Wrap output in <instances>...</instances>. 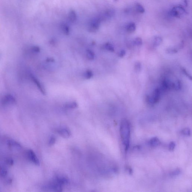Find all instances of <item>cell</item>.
I'll list each match as a JSON object with an SVG mask.
<instances>
[{
    "label": "cell",
    "mask_w": 192,
    "mask_h": 192,
    "mask_svg": "<svg viewBox=\"0 0 192 192\" xmlns=\"http://www.w3.org/2000/svg\"><path fill=\"white\" fill-rule=\"evenodd\" d=\"M146 101L147 103L150 105L153 104L152 103V101L151 97L149 95H147L146 97Z\"/></svg>",
    "instance_id": "obj_30"
},
{
    "label": "cell",
    "mask_w": 192,
    "mask_h": 192,
    "mask_svg": "<svg viewBox=\"0 0 192 192\" xmlns=\"http://www.w3.org/2000/svg\"><path fill=\"white\" fill-rule=\"evenodd\" d=\"M182 88L181 83L180 81L177 80L175 83H173V89H174L176 90H180Z\"/></svg>",
    "instance_id": "obj_18"
},
{
    "label": "cell",
    "mask_w": 192,
    "mask_h": 192,
    "mask_svg": "<svg viewBox=\"0 0 192 192\" xmlns=\"http://www.w3.org/2000/svg\"><path fill=\"white\" fill-rule=\"evenodd\" d=\"M160 143H161V142L157 137H154L152 138L149 141V144L150 146L153 147L158 146Z\"/></svg>",
    "instance_id": "obj_12"
},
{
    "label": "cell",
    "mask_w": 192,
    "mask_h": 192,
    "mask_svg": "<svg viewBox=\"0 0 192 192\" xmlns=\"http://www.w3.org/2000/svg\"><path fill=\"white\" fill-rule=\"evenodd\" d=\"M16 100L11 95H5L2 100V103L4 105H13L15 103Z\"/></svg>",
    "instance_id": "obj_5"
},
{
    "label": "cell",
    "mask_w": 192,
    "mask_h": 192,
    "mask_svg": "<svg viewBox=\"0 0 192 192\" xmlns=\"http://www.w3.org/2000/svg\"><path fill=\"white\" fill-rule=\"evenodd\" d=\"M133 43L135 46H141L143 44L142 39L140 37L136 38L133 41Z\"/></svg>",
    "instance_id": "obj_22"
},
{
    "label": "cell",
    "mask_w": 192,
    "mask_h": 192,
    "mask_svg": "<svg viewBox=\"0 0 192 192\" xmlns=\"http://www.w3.org/2000/svg\"><path fill=\"white\" fill-rule=\"evenodd\" d=\"M104 47L107 51L113 52H115V49L112 44L110 42L106 43L104 45Z\"/></svg>",
    "instance_id": "obj_17"
},
{
    "label": "cell",
    "mask_w": 192,
    "mask_h": 192,
    "mask_svg": "<svg viewBox=\"0 0 192 192\" xmlns=\"http://www.w3.org/2000/svg\"><path fill=\"white\" fill-rule=\"evenodd\" d=\"M178 52V50L176 48H168L166 50V52L169 54H174Z\"/></svg>",
    "instance_id": "obj_25"
},
{
    "label": "cell",
    "mask_w": 192,
    "mask_h": 192,
    "mask_svg": "<svg viewBox=\"0 0 192 192\" xmlns=\"http://www.w3.org/2000/svg\"><path fill=\"white\" fill-rule=\"evenodd\" d=\"M173 84L170 80L166 79L162 80L161 86L162 89L163 91H166L170 90V89H173Z\"/></svg>",
    "instance_id": "obj_10"
},
{
    "label": "cell",
    "mask_w": 192,
    "mask_h": 192,
    "mask_svg": "<svg viewBox=\"0 0 192 192\" xmlns=\"http://www.w3.org/2000/svg\"><path fill=\"white\" fill-rule=\"evenodd\" d=\"M134 70L136 73H139L141 70V65L139 62H136L134 65Z\"/></svg>",
    "instance_id": "obj_23"
},
{
    "label": "cell",
    "mask_w": 192,
    "mask_h": 192,
    "mask_svg": "<svg viewBox=\"0 0 192 192\" xmlns=\"http://www.w3.org/2000/svg\"><path fill=\"white\" fill-rule=\"evenodd\" d=\"M46 61L48 62H55L54 59L52 57H49L46 59Z\"/></svg>",
    "instance_id": "obj_35"
},
{
    "label": "cell",
    "mask_w": 192,
    "mask_h": 192,
    "mask_svg": "<svg viewBox=\"0 0 192 192\" xmlns=\"http://www.w3.org/2000/svg\"><path fill=\"white\" fill-rule=\"evenodd\" d=\"M7 145L9 147L17 150H20L22 146L19 142L14 140H9L7 141Z\"/></svg>",
    "instance_id": "obj_7"
},
{
    "label": "cell",
    "mask_w": 192,
    "mask_h": 192,
    "mask_svg": "<svg viewBox=\"0 0 192 192\" xmlns=\"http://www.w3.org/2000/svg\"><path fill=\"white\" fill-rule=\"evenodd\" d=\"M126 28L127 31L128 32H133L136 30V25L134 22H130L127 24Z\"/></svg>",
    "instance_id": "obj_13"
},
{
    "label": "cell",
    "mask_w": 192,
    "mask_h": 192,
    "mask_svg": "<svg viewBox=\"0 0 192 192\" xmlns=\"http://www.w3.org/2000/svg\"><path fill=\"white\" fill-rule=\"evenodd\" d=\"M93 73L92 71L89 69L86 71L84 73V77L86 79H90L93 76Z\"/></svg>",
    "instance_id": "obj_19"
},
{
    "label": "cell",
    "mask_w": 192,
    "mask_h": 192,
    "mask_svg": "<svg viewBox=\"0 0 192 192\" xmlns=\"http://www.w3.org/2000/svg\"><path fill=\"white\" fill-rule=\"evenodd\" d=\"M186 13L185 9L181 5H177L173 7L172 10V14L173 17L181 18Z\"/></svg>",
    "instance_id": "obj_3"
},
{
    "label": "cell",
    "mask_w": 192,
    "mask_h": 192,
    "mask_svg": "<svg viewBox=\"0 0 192 192\" xmlns=\"http://www.w3.org/2000/svg\"><path fill=\"white\" fill-rule=\"evenodd\" d=\"M181 133L183 135L188 136L191 135V131L189 128H185L182 131Z\"/></svg>",
    "instance_id": "obj_26"
},
{
    "label": "cell",
    "mask_w": 192,
    "mask_h": 192,
    "mask_svg": "<svg viewBox=\"0 0 192 192\" xmlns=\"http://www.w3.org/2000/svg\"><path fill=\"white\" fill-rule=\"evenodd\" d=\"M126 54V51L125 50H122L119 53L118 55L119 57L122 58L124 57Z\"/></svg>",
    "instance_id": "obj_33"
},
{
    "label": "cell",
    "mask_w": 192,
    "mask_h": 192,
    "mask_svg": "<svg viewBox=\"0 0 192 192\" xmlns=\"http://www.w3.org/2000/svg\"><path fill=\"white\" fill-rule=\"evenodd\" d=\"M120 131L122 144L125 152L128 151L130 145V125L127 119H123L121 122Z\"/></svg>",
    "instance_id": "obj_1"
},
{
    "label": "cell",
    "mask_w": 192,
    "mask_h": 192,
    "mask_svg": "<svg viewBox=\"0 0 192 192\" xmlns=\"http://www.w3.org/2000/svg\"><path fill=\"white\" fill-rule=\"evenodd\" d=\"M30 76L33 82L35 83V84H36V86H37L38 88L40 91H41V92L42 93V94H43V95H46V90H45L44 86L40 83V82L38 80L37 78L35 77L32 74H30Z\"/></svg>",
    "instance_id": "obj_6"
},
{
    "label": "cell",
    "mask_w": 192,
    "mask_h": 192,
    "mask_svg": "<svg viewBox=\"0 0 192 192\" xmlns=\"http://www.w3.org/2000/svg\"><path fill=\"white\" fill-rule=\"evenodd\" d=\"M27 155L28 159L32 163L37 166L40 165V162L35 152L32 150L30 149L28 150L27 152Z\"/></svg>",
    "instance_id": "obj_4"
},
{
    "label": "cell",
    "mask_w": 192,
    "mask_h": 192,
    "mask_svg": "<svg viewBox=\"0 0 192 192\" xmlns=\"http://www.w3.org/2000/svg\"><path fill=\"white\" fill-rule=\"evenodd\" d=\"M78 106L77 103L76 102H68L65 105V107L66 108L74 109L76 108Z\"/></svg>",
    "instance_id": "obj_14"
},
{
    "label": "cell",
    "mask_w": 192,
    "mask_h": 192,
    "mask_svg": "<svg viewBox=\"0 0 192 192\" xmlns=\"http://www.w3.org/2000/svg\"><path fill=\"white\" fill-rule=\"evenodd\" d=\"M57 133L64 138H68L70 136L71 133L70 130L67 128L62 127L59 128L57 131Z\"/></svg>",
    "instance_id": "obj_9"
},
{
    "label": "cell",
    "mask_w": 192,
    "mask_h": 192,
    "mask_svg": "<svg viewBox=\"0 0 192 192\" xmlns=\"http://www.w3.org/2000/svg\"><path fill=\"white\" fill-rule=\"evenodd\" d=\"M31 50L32 52L36 53L40 52V47H38V46H34V47H32Z\"/></svg>",
    "instance_id": "obj_31"
},
{
    "label": "cell",
    "mask_w": 192,
    "mask_h": 192,
    "mask_svg": "<svg viewBox=\"0 0 192 192\" xmlns=\"http://www.w3.org/2000/svg\"><path fill=\"white\" fill-rule=\"evenodd\" d=\"M12 183V179L11 178H8L6 180L5 183L7 185L11 184Z\"/></svg>",
    "instance_id": "obj_36"
},
{
    "label": "cell",
    "mask_w": 192,
    "mask_h": 192,
    "mask_svg": "<svg viewBox=\"0 0 192 192\" xmlns=\"http://www.w3.org/2000/svg\"><path fill=\"white\" fill-rule=\"evenodd\" d=\"M162 40L160 36H155L154 38L153 44L154 47H158L162 43Z\"/></svg>",
    "instance_id": "obj_15"
},
{
    "label": "cell",
    "mask_w": 192,
    "mask_h": 192,
    "mask_svg": "<svg viewBox=\"0 0 192 192\" xmlns=\"http://www.w3.org/2000/svg\"><path fill=\"white\" fill-rule=\"evenodd\" d=\"M181 171L179 169H177L173 171L171 173V175L172 176H175L179 174L180 173Z\"/></svg>",
    "instance_id": "obj_34"
},
{
    "label": "cell",
    "mask_w": 192,
    "mask_h": 192,
    "mask_svg": "<svg viewBox=\"0 0 192 192\" xmlns=\"http://www.w3.org/2000/svg\"><path fill=\"white\" fill-rule=\"evenodd\" d=\"M77 16L76 13L74 10L71 11L68 15V19L71 23H74L76 21Z\"/></svg>",
    "instance_id": "obj_11"
},
{
    "label": "cell",
    "mask_w": 192,
    "mask_h": 192,
    "mask_svg": "<svg viewBox=\"0 0 192 192\" xmlns=\"http://www.w3.org/2000/svg\"><path fill=\"white\" fill-rule=\"evenodd\" d=\"M181 69L182 71L184 73L185 75L187 77H188L190 80H191L192 77L191 75L188 73V72L186 70V69H185L184 68H182Z\"/></svg>",
    "instance_id": "obj_29"
},
{
    "label": "cell",
    "mask_w": 192,
    "mask_h": 192,
    "mask_svg": "<svg viewBox=\"0 0 192 192\" xmlns=\"http://www.w3.org/2000/svg\"><path fill=\"white\" fill-rule=\"evenodd\" d=\"M86 55L87 57L89 60H94L95 59V54L90 49H88L86 51Z\"/></svg>",
    "instance_id": "obj_16"
},
{
    "label": "cell",
    "mask_w": 192,
    "mask_h": 192,
    "mask_svg": "<svg viewBox=\"0 0 192 192\" xmlns=\"http://www.w3.org/2000/svg\"><path fill=\"white\" fill-rule=\"evenodd\" d=\"M8 174V171L3 166H0V176L2 177H5Z\"/></svg>",
    "instance_id": "obj_20"
},
{
    "label": "cell",
    "mask_w": 192,
    "mask_h": 192,
    "mask_svg": "<svg viewBox=\"0 0 192 192\" xmlns=\"http://www.w3.org/2000/svg\"><path fill=\"white\" fill-rule=\"evenodd\" d=\"M128 168V172H129V173H130V174H131L132 173V170L131 169V168H129V167H128V168Z\"/></svg>",
    "instance_id": "obj_37"
},
{
    "label": "cell",
    "mask_w": 192,
    "mask_h": 192,
    "mask_svg": "<svg viewBox=\"0 0 192 192\" xmlns=\"http://www.w3.org/2000/svg\"><path fill=\"white\" fill-rule=\"evenodd\" d=\"M55 137L54 136L51 137L50 138L49 141V144L50 145L52 146L55 143Z\"/></svg>",
    "instance_id": "obj_32"
},
{
    "label": "cell",
    "mask_w": 192,
    "mask_h": 192,
    "mask_svg": "<svg viewBox=\"0 0 192 192\" xmlns=\"http://www.w3.org/2000/svg\"><path fill=\"white\" fill-rule=\"evenodd\" d=\"M184 2L185 3V5L186 6L188 4L187 0H184Z\"/></svg>",
    "instance_id": "obj_38"
},
{
    "label": "cell",
    "mask_w": 192,
    "mask_h": 192,
    "mask_svg": "<svg viewBox=\"0 0 192 192\" xmlns=\"http://www.w3.org/2000/svg\"><path fill=\"white\" fill-rule=\"evenodd\" d=\"M5 162L6 164L9 166H13L14 164V161L13 159L8 158L5 160Z\"/></svg>",
    "instance_id": "obj_27"
},
{
    "label": "cell",
    "mask_w": 192,
    "mask_h": 192,
    "mask_svg": "<svg viewBox=\"0 0 192 192\" xmlns=\"http://www.w3.org/2000/svg\"><path fill=\"white\" fill-rule=\"evenodd\" d=\"M176 144L174 142L172 141L170 143L169 145L168 148L169 150L170 151H173L175 148Z\"/></svg>",
    "instance_id": "obj_28"
},
{
    "label": "cell",
    "mask_w": 192,
    "mask_h": 192,
    "mask_svg": "<svg viewBox=\"0 0 192 192\" xmlns=\"http://www.w3.org/2000/svg\"><path fill=\"white\" fill-rule=\"evenodd\" d=\"M102 20L98 16L93 18L90 21L89 24L88 29L90 32H96L98 30Z\"/></svg>",
    "instance_id": "obj_2"
},
{
    "label": "cell",
    "mask_w": 192,
    "mask_h": 192,
    "mask_svg": "<svg viewBox=\"0 0 192 192\" xmlns=\"http://www.w3.org/2000/svg\"><path fill=\"white\" fill-rule=\"evenodd\" d=\"M61 29L63 32L66 35H68L69 33V27L65 24H62L61 25Z\"/></svg>",
    "instance_id": "obj_21"
},
{
    "label": "cell",
    "mask_w": 192,
    "mask_h": 192,
    "mask_svg": "<svg viewBox=\"0 0 192 192\" xmlns=\"http://www.w3.org/2000/svg\"><path fill=\"white\" fill-rule=\"evenodd\" d=\"M136 8L137 11L139 13H145V9L143 6L141 5L139 3H137L136 4Z\"/></svg>",
    "instance_id": "obj_24"
},
{
    "label": "cell",
    "mask_w": 192,
    "mask_h": 192,
    "mask_svg": "<svg viewBox=\"0 0 192 192\" xmlns=\"http://www.w3.org/2000/svg\"><path fill=\"white\" fill-rule=\"evenodd\" d=\"M153 96L151 97L152 103H157L159 101L161 96V90L158 88H156L154 91Z\"/></svg>",
    "instance_id": "obj_8"
}]
</instances>
